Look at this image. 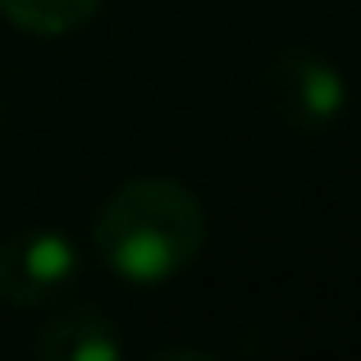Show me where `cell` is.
<instances>
[{
    "label": "cell",
    "mask_w": 361,
    "mask_h": 361,
    "mask_svg": "<svg viewBox=\"0 0 361 361\" xmlns=\"http://www.w3.org/2000/svg\"><path fill=\"white\" fill-rule=\"evenodd\" d=\"M92 243L119 279L165 283L202 256L206 211L174 178H128L106 197Z\"/></svg>",
    "instance_id": "cell-1"
},
{
    "label": "cell",
    "mask_w": 361,
    "mask_h": 361,
    "mask_svg": "<svg viewBox=\"0 0 361 361\" xmlns=\"http://www.w3.org/2000/svg\"><path fill=\"white\" fill-rule=\"evenodd\" d=\"M78 274V252L55 229H23L0 243V302L42 307L60 298Z\"/></svg>",
    "instance_id": "cell-2"
},
{
    "label": "cell",
    "mask_w": 361,
    "mask_h": 361,
    "mask_svg": "<svg viewBox=\"0 0 361 361\" xmlns=\"http://www.w3.org/2000/svg\"><path fill=\"white\" fill-rule=\"evenodd\" d=\"M343 73L311 51H283L270 69V106L298 128H325L343 115Z\"/></svg>",
    "instance_id": "cell-3"
},
{
    "label": "cell",
    "mask_w": 361,
    "mask_h": 361,
    "mask_svg": "<svg viewBox=\"0 0 361 361\" xmlns=\"http://www.w3.org/2000/svg\"><path fill=\"white\" fill-rule=\"evenodd\" d=\"M32 353L42 361H119L123 338L97 311H64L37 329Z\"/></svg>",
    "instance_id": "cell-4"
},
{
    "label": "cell",
    "mask_w": 361,
    "mask_h": 361,
    "mask_svg": "<svg viewBox=\"0 0 361 361\" xmlns=\"http://www.w3.org/2000/svg\"><path fill=\"white\" fill-rule=\"evenodd\" d=\"M101 9V0H0V14L32 37H64L82 27Z\"/></svg>",
    "instance_id": "cell-5"
}]
</instances>
